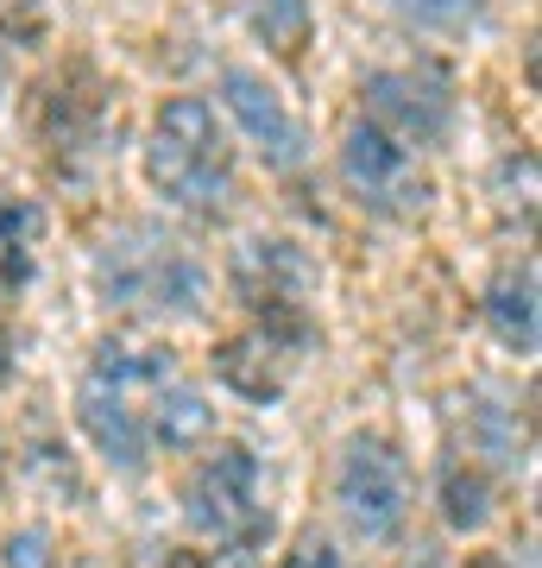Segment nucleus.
<instances>
[{
    "label": "nucleus",
    "mask_w": 542,
    "mask_h": 568,
    "mask_svg": "<svg viewBox=\"0 0 542 568\" xmlns=\"http://www.w3.org/2000/svg\"><path fill=\"white\" fill-rule=\"evenodd\" d=\"M467 568H511V562H499V556H480V562H467Z\"/></svg>",
    "instance_id": "obj_17"
},
{
    "label": "nucleus",
    "mask_w": 542,
    "mask_h": 568,
    "mask_svg": "<svg viewBox=\"0 0 542 568\" xmlns=\"http://www.w3.org/2000/svg\"><path fill=\"white\" fill-rule=\"evenodd\" d=\"M341 178L372 209H417L422 203V178H417V164H410V152L391 145L379 126H366V121L341 145Z\"/></svg>",
    "instance_id": "obj_10"
},
{
    "label": "nucleus",
    "mask_w": 542,
    "mask_h": 568,
    "mask_svg": "<svg viewBox=\"0 0 542 568\" xmlns=\"http://www.w3.org/2000/svg\"><path fill=\"white\" fill-rule=\"evenodd\" d=\"M145 436L158 448H177V455L208 448L215 443V405H208L196 386H164L158 398H152V410H145Z\"/></svg>",
    "instance_id": "obj_12"
},
{
    "label": "nucleus",
    "mask_w": 542,
    "mask_h": 568,
    "mask_svg": "<svg viewBox=\"0 0 542 568\" xmlns=\"http://www.w3.org/2000/svg\"><path fill=\"white\" fill-rule=\"evenodd\" d=\"M303 347H309V323H265L259 335L227 342L215 373L241 392L246 405H278V392H284V379H290V366H297Z\"/></svg>",
    "instance_id": "obj_9"
},
{
    "label": "nucleus",
    "mask_w": 542,
    "mask_h": 568,
    "mask_svg": "<svg viewBox=\"0 0 542 568\" xmlns=\"http://www.w3.org/2000/svg\"><path fill=\"white\" fill-rule=\"evenodd\" d=\"M246 20L272 51H297L309 39V0H246Z\"/></svg>",
    "instance_id": "obj_13"
},
{
    "label": "nucleus",
    "mask_w": 542,
    "mask_h": 568,
    "mask_svg": "<svg viewBox=\"0 0 542 568\" xmlns=\"http://www.w3.org/2000/svg\"><path fill=\"white\" fill-rule=\"evenodd\" d=\"M234 291L253 310H265V323H303V297H316V265L290 241H241Z\"/></svg>",
    "instance_id": "obj_7"
},
{
    "label": "nucleus",
    "mask_w": 542,
    "mask_h": 568,
    "mask_svg": "<svg viewBox=\"0 0 542 568\" xmlns=\"http://www.w3.org/2000/svg\"><path fill=\"white\" fill-rule=\"evenodd\" d=\"M485 511H492V493H485L480 467H448L442 474V518L454 530H480Z\"/></svg>",
    "instance_id": "obj_14"
},
{
    "label": "nucleus",
    "mask_w": 542,
    "mask_h": 568,
    "mask_svg": "<svg viewBox=\"0 0 542 568\" xmlns=\"http://www.w3.org/2000/svg\"><path fill=\"white\" fill-rule=\"evenodd\" d=\"M7 568H44V530H20V537H7Z\"/></svg>",
    "instance_id": "obj_16"
},
{
    "label": "nucleus",
    "mask_w": 542,
    "mask_h": 568,
    "mask_svg": "<svg viewBox=\"0 0 542 568\" xmlns=\"http://www.w3.org/2000/svg\"><path fill=\"white\" fill-rule=\"evenodd\" d=\"M335 499H341V518L354 537L391 544L403 530V511H410V474H403L398 448L379 436H354L341 448V467H335Z\"/></svg>",
    "instance_id": "obj_4"
},
{
    "label": "nucleus",
    "mask_w": 542,
    "mask_h": 568,
    "mask_svg": "<svg viewBox=\"0 0 542 568\" xmlns=\"http://www.w3.org/2000/svg\"><path fill=\"white\" fill-rule=\"evenodd\" d=\"M95 284L108 304L145 310V316H196L202 310V265L158 227H121L101 246Z\"/></svg>",
    "instance_id": "obj_3"
},
{
    "label": "nucleus",
    "mask_w": 542,
    "mask_h": 568,
    "mask_svg": "<svg viewBox=\"0 0 542 568\" xmlns=\"http://www.w3.org/2000/svg\"><path fill=\"white\" fill-rule=\"evenodd\" d=\"M145 178L164 203L177 209H222L234 190V145L215 126V108L202 95H177L158 108L152 145H145Z\"/></svg>",
    "instance_id": "obj_2"
},
{
    "label": "nucleus",
    "mask_w": 542,
    "mask_h": 568,
    "mask_svg": "<svg viewBox=\"0 0 542 568\" xmlns=\"http://www.w3.org/2000/svg\"><path fill=\"white\" fill-rule=\"evenodd\" d=\"M190 525L215 544H253L272 537V511H265V480L253 448H222L215 462L190 480Z\"/></svg>",
    "instance_id": "obj_5"
},
{
    "label": "nucleus",
    "mask_w": 542,
    "mask_h": 568,
    "mask_svg": "<svg viewBox=\"0 0 542 568\" xmlns=\"http://www.w3.org/2000/svg\"><path fill=\"white\" fill-rule=\"evenodd\" d=\"M0 467H7V455H0Z\"/></svg>",
    "instance_id": "obj_19"
},
{
    "label": "nucleus",
    "mask_w": 542,
    "mask_h": 568,
    "mask_svg": "<svg viewBox=\"0 0 542 568\" xmlns=\"http://www.w3.org/2000/svg\"><path fill=\"white\" fill-rule=\"evenodd\" d=\"M360 95L372 114L366 126H379L391 145H436L454 121V95L429 70H372Z\"/></svg>",
    "instance_id": "obj_6"
},
{
    "label": "nucleus",
    "mask_w": 542,
    "mask_h": 568,
    "mask_svg": "<svg viewBox=\"0 0 542 568\" xmlns=\"http://www.w3.org/2000/svg\"><path fill=\"white\" fill-rule=\"evenodd\" d=\"M222 102H227V114L241 121L246 140L259 145V159L272 164V171H297L303 152H309L303 121L290 114V102H284L259 70H227L222 77Z\"/></svg>",
    "instance_id": "obj_8"
},
{
    "label": "nucleus",
    "mask_w": 542,
    "mask_h": 568,
    "mask_svg": "<svg viewBox=\"0 0 542 568\" xmlns=\"http://www.w3.org/2000/svg\"><path fill=\"white\" fill-rule=\"evenodd\" d=\"M485 316H492V335H499L511 354H523V361L536 354V335H542V323H536V260L499 272V284L485 291Z\"/></svg>",
    "instance_id": "obj_11"
},
{
    "label": "nucleus",
    "mask_w": 542,
    "mask_h": 568,
    "mask_svg": "<svg viewBox=\"0 0 542 568\" xmlns=\"http://www.w3.org/2000/svg\"><path fill=\"white\" fill-rule=\"evenodd\" d=\"M0 89H7V63H0Z\"/></svg>",
    "instance_id": "obj_18"
},
{
    "label": "nucleus",
    "mask_w": 542,
    "mask_h": 568,
    "mask_svg": "<svg viewBox=\"0 0 542 568\" xmlns=\"http://www.w3.org/2000/svg\"><path fill=\"white\" fill-rule=\"evenodd\" d=\"M385 7H398L403 20L429 26V32H461L485 13V0H385Z\"/></svg>",
    "instance_id": "obj_15"
},
{
    "label": "nucleus",
    "mask_w": 542,
    "mask_h": 568,
    "mask_svg": "<svg viewBox=\"0 0 542 568\" xmlns=\"http://www.w3.org/2000/svg\"><path fill=\"white\" fill-rule=\"evenodd\" d=\"M171 373H177V361L164 347H140V342L95 347V366H89V379L76 392V417L108 467H121V474H140L145 467V455H152L145 398L171 386Z\"/></svg>",
    "instance_id": "obj_1"
}]
</instances>
